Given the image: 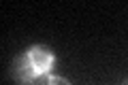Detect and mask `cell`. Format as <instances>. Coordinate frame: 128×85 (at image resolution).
<instances>
[{
  "label": "cell",
  "instance_id": "obj_1",
  "mask_svg": "<svg viewBox=\"0 0 128 85\" xmlns=\"http://www.w3.org/2000/svg\"><path fill=\"white\" fill-rule=\"evenodd\" d=\"M26 55H28L32 68H34V72H36L38 77H47L49 75L51 66H54V53H51L47 47H32Z\"/></svg>",
  "mask_w": 128,
  "mask_h": 85
},
{
  "label": "cell",
  "instance_id": "obj_2",
  "mask_svg": "<svg viewBox=\"0 0 128 85\" xmlns=\"http://www.w3.org/2000/svg\"><path fill=\"white\" fill-rule=\"evenodd\" d=\"M15 79L19 81V85H41L45 81V77H38L34 72V68H32L28 55H22L17 60V64H15Z\"/></svg>",
  "mask_w": 128,
  "mask_h": 85
},
{
  "label": "cell",
  "instance_id": "obj_3",
  "mask_svg": "<svg viewBox=\"0 0 128 85\" xmlns=\"http://www.w3.org/2000/svg\"><path fill=\"white\" fill-rule=\"evenodd\" d=\"M41 85H70V83L66 79H62V77H45V81Z\"/></svg>",
  "mask_w": 128,
  "mask_h": 85
},
{
  "label": "cell",
  "instance_id": "obj_4",
  "mask_svg": "<svg viewBox=\"0 0 128 85\" xmlns=\"http://www.w3.org/2000/svg\"><path fill=\"white\" fill-rule=\"evenodd\" d=\"M126 85H128V83H126Z\"/></svg>",
  "mask_w": 128,
  "mask_h": 85
}]
</instances>
